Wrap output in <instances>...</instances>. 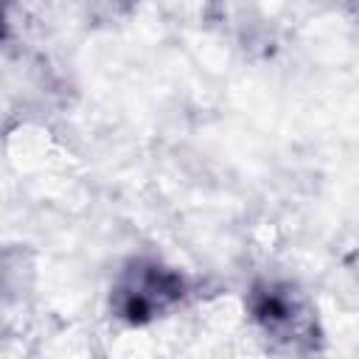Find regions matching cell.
Here are the masks:
<instances>
[{
    "mask_svg": "<svg viewBox=\"0 0 359 359\" xmlns=\"http://www.w3.org/2000/svg\"><path fill=\"white\" fill-rule=\"evenodd\" d=\"M191 294V280L154 255H132L109 289V311L123 325H149L177 311Z\"/></svg>",
    "mask_w": 359,
    "mask_h": 359,
    "instance_id": "1",
    "label": "cell"
},
{
    "mask_svg": "<svg viewBox=\"0 0 359 359\" xmlns=\"http://www.w3.org/2000/svg\"><path fill=\"white\" fill-rule=\"evenodd\" d=\"M351 3H359V0H351Z\"/></svg>",
    "mask_w": 359,
    "mask_h": 359,
    "instance_id": "3",
    "label": "cell"
},
{
    "mask_svg": "<svg viewBox=\"0 0 359 359\" xmlns=\"http://www.w3.org/2000/svg\"><path fill=\"white\" fill-rule=\"evenodd\" d=\"M247 314L266 339L286 351L311 353L323 342L314 303L289 280L258 278L247 289Z\"/></svg>",
    "mask_w": 359,
    "mask_h": 359,
    "instance_id": "2",
    "label": "cell"
}]
</instances>
